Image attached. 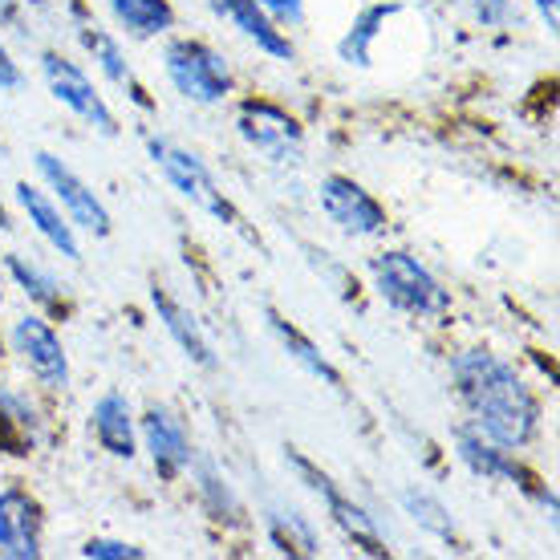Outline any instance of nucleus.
Listing matches in <instances>:
<instances>
[{
	"instance_id": "obj_1",
	"label": "nucleus",
	"mask_w": 560,
	"mask_h": 560,
	"mask_svg": "<svg viewBox=\"0 0 560 560\" xmlns=\"http://www.w3.org/2000/svg\"><path fill=\"white\" fill-rule=\"evenodd\" d=\"M451 378L471 422L500 447L520 451L536 439L540 402L528 390V382L516 374V365H508L488 350H463L451 362Z\"/></svg>"
},
{
	"instance_id": "obj_2",
	"label": "nucleus",
	"mask_w": 560,
	"mask_h": 560,
	"mask_svg": "<svg viewBox=\"0 0 560 560\" xmlns=\"http://www.w3.org/2000/svg\"><path fill=\"white\" fill-rule=\"evenodd\" d=\"M370 277L374 289L390 308L407 313V317H422V322H439L447 317L451 296L447 289L431 277V268L419 265L410 253H382L370 260Z\"/></svg>"
},
{
	"instance_id": "obj_3",
	"label": "nucleus",
	"mask_w": 560,
	"mask_h": 560,
	"mask_svg": "<svg viewBox=\"0 0 560 560\" xmlns=\"http://www.w3.org/2000/svg\"><path fill=\"white\" fill-rule=\"evenodd\" d=\"M163 70H167V82L196 106H220L232 94V66L220 49H211L208 42H196V37L167 42Z\"/></svg>"
},
{
	"instance_id": "obj_4",
	"label": "nucleus",
	"mask_w": 560,
	"mask_h": 560,
	"mask_svg": "<svg viewBox=\"0 0 560 560\" xmlns=\"http://www.w3.org/2000/svg\"><path fill=\"white\" fill-rule=\"evenodd\" d=\"M451 439H455V455H459V463L471 476L488 479V483H516L524 495H533L536 504L545 508L548 520H557V495H552L533 471H524L512 451L500 447L495 439H488V434L479 431L476 422H459V427L451 431Z\"/></svg>"
},
{
	"instance_id": "obj_5",
	"label": "nucleus",
	"mask_w": 560,
	"mask_h": 560,
	"mask_svg": "<svg viewBox=\"0 0 560 560\" xmlns=\"http://www.w3.org/2000/svg\"><path fill=\"white\" fill-rule=\"evenodd\" d=\"M284 463H289V467L296 471V479H301V483L322 500L325 512H329V520L341 528V536H346L353 548H362L365 557H386V552H390V548H386V536H382V528H378V520L370 516L353 495H346V491L337 488L334 479L325 476L317 463H308L296 447L284 451Z\"/></svg>"
},
{
	"instance_id": "obj_6",
	"label": "nucleus",
	"mask_w": 560,
	"mask_h": 560,
	"mask_svg": "<svg viewBox=\"0 0 560 560\" xmlns=\"http://www.w3.org/2000/svg\"><path fill=\"white\" fill-rule=\"evenodd\" d=\"M147 151H151L154 171H159L191 208L208 211L211 220H220V224H240L232 199L220 191V183L211 179V171L203 167L199 154L183 151V147H175V142H167V139H147Z\"/></svg>"
},
{
	"instance_id": "obj_7",
	"label": "nucleus",
	"mask_w": 560,
	"mask_h": 560,
	"mask_svg": "<svg viewBox=\"0 0 560 560\" xmlns=\"http://www.w3.org/2000/svg\"><path fill=\"white\" fill-rule=\"evenodd\" d=\"M236 135L256 154H265L268 163H280V167L301 163V154H305V130H301V122L289 110L272 106V102H260V98L240 102Z\"/></svg>"
},
{
	"instance_id": "obj_8",
	"label": "nucleus",
	"mask_w": 560,
	"mask_h": 560,
	"mask_svg": "<svg viewBox=\"0 0 560 560\" xmlns=\"http://www.w3.org/2000/svg\"><path fill=\"white\" fill-rule=\"evenodd\" d=\"M33 167H37L42 183L49 187V196L57 199V208L70 215L73 228H82V232H90V236H98V240L110 236L114 220H110V211H106V203H102L98 191H94L66 159H57V154H49V151H37L33 154Z\"/></svg>"
},
{
	"instance_id": "obj_9",
	"label": "nucleus",
	"mask_w": 560,
	"mask_h": 560,
	"mask_svg": "<svg viewBox=\"0 0 560 560\" xmlns=\"http://www.w3.org/2000/svg\"><path fill=\"white\" fill-rule=\"evenodd\" d=\"M42 73H45L49 94H54L70 114H78L85 127L106 135V139L118 135V118H114V110L98 94V85L90 82V73H85L78 61H70V57H61L49 49V54H42Z\"/></svg>"
},
{
	"instance_id": "obj_10",
	"label": "nucleus",
	"mask_w": 560,
	"mask_h": 560,
	"mask_svg": "<svg viewBox=\"0 0 560 560\" xmlns=\"http://www.w3.org/2000/svg\"><path fill=\"white\" fill-rule=\"evenodd\" d=\"M317 203L334 220L341 232L350 236H382L390 228V215L378 199L365 191L362 183H353L350 175H325L317 183Z\"/></svg>"
},
{
	"instance_id": "obj_11",
	"label": "nucleus",
	"mask_w": 560,
	"mask_h": 560,
	"mask_svg": "<svg viewBox=\"0 0 560 560\" xmlns=\"http://www.w3.org/2000/svg\"><path fill=\"white\" fill-rule=\"evenodd\" d=\"M13 353L28 365V374L42 382L45 390H66L70 386V358H66V346L61 337L54 334V325L37 317V313H25L21 322L13 325Z\"/></svg>"
},
{
	"instance_id": "obj_12",
	"label": "nucleus",
	"mask_w": 560,
	"mask_h": 560,
	"mask_svg": "<svg viewBox=\"0 0 560 560\" xmlns=\"http://www.w3.org/2000/svg\"><path fill=\"white\" fill-rule=\"evenodd\" d=\"M142 447L151 455V467L163 479H179L191 459H196V447H191V434L183 427V419L171 407H151L139 422Z\"/></svg>"
},
{
	"instance_id": "obj_13",
	"label": "nucleus",
	"mask_w": 560,
	"mask_h": 560,
	"mask_svg": "<svg viewBox=\"0 0 560 560\" xmlns=\"http://www.w3.org/2000/svg\"><path fill=\"white\" fill-rule=\"evenodd\" d=\"M0 557L9 560L42 557V504L25 488L0 491Z\"/></svg>"
},
{
	"instance_id": "obj_14",
	"label": "nucleus",
	"mask_w": 560,
	"mask_h": 560,
	"mask_svg": "<svg viewBox=\"0 0 560 560\" xmlns=\"http://www.w3.org/2000/svg\"><path fill=\"white\" fill-rule=\"evenodd\" d=\"M208 9L224 25H232L240 37H248V42L268 54L272 61H293V42L284 37V28H277V21L256 4V0H208Z\"/></svg>"
},
{
	"instance_id": "obj_15",
	"label": "nucleus",
	"mask_w": 560,
	"mask_h": 560,
	"mask_svg": "<svg viewBox=\"0 0 560 560\" xmlns=\"http://www.w3.org/2000/svg\"><path fill=\"white\" fill-rule=\"evenodd\" d=\"M73 33H78V42H82L85 54L94 57V66H98V70L106 73L114 85H122V90H127V98L135 102V106L151 110V98H147V90H142L139 78H135V70H130V61H127V54H122V45L114 42V37L102 25L85 21L82 9H73Z\"/></svg>"
},
{
	"instance_id": "obj_16",
	"label": "nucleus",
	"mask_w": 560,
	"mask_h": 560,
	"mask_svg": "<svg viewBox=\"0 0 560 560\" xmlns=\"http://www.w3.org/2000/svg\"><path fill=\"white\" fill-rule=\"evenodd\" d=\"M16 203L25 211V220L37 228V236L61 253L66 260H82V240H78V228L70 224V215L57 208V199L42 187H28V183H16Z\"/></svg>"
},
{
	"instance_id": "obj_17",
	"label": "nucleus",
	"mask_w": 560,
	"mask_h": 560,
	"mask_svg": "<svg viewBox=\"0 0 560 560\" xmlns=\"http://www.w3.org/2000/svg\"><path fill=\"white\" fill-rule=\"evenodd\" d=\"M90 431L98 439V447L114 459H135L139 451V422H135V407L127 394H102L94 410H90Z\"/></svg>"
},
{
	"instance_id": "obj_18",
	"label": "nucleus",
	"mask_w": 560,
	"mask_h": 560,
	"mask_svg": "<svg viewBox=\"0 0 560 560\" xmlns=\"http://www.w3.org/2000/svg\"><path fill=\"white\" fill-rule=\"evenodd\" d=\"M151 305H154V313H159L163 329L171 334V341H175V346H179V350L187 353L196 365H203V370H215V346L208 341L203 325L191 317V308H183L179 301H175L167 289H159V284L151 289Z\"/></svg>"
},
{
	"instance_id": "obj_19",
	"label": "nucleus",
	"mask_w": 560,
	"mask_h": 560,
	"mask_svg": "<svg viewBox=\"0 0 560 560\" xmlns=\"http://www.w3.org/2000/svg\"><path fill=\"white\" fill-rule=\"evenodd\" d=\"M37 443H42V410L28 402V394L0 386V451L33 455Z\"/></svg>"
},
{
	"instance_id": "obj_20",
	"label": "nucleus",
	"mask_w": 560,
	"mask_h": 560,
	"mask_svg": "<svg viewBox=\"0 0 560 560\" xmlns=\"http://www.w3.org/2000/svg\"><path fill=\"white\" fill-rule=\"evenodd\" d=\"M265 528L284 557H317L322 552L313 524L293 504H284V500H268L265 504Z\"/></svg>"
},
{
	"instance_id": "obj_21",
	"label": "nucleus",
	"mask_w": 560,
	"mask_h": 560,
	"mask_svg": "<svg viewBox=\"0 0 560 560\" xmlns=\"http://www.w3.org/2000/svg\"><path fill=\"white\" fill-rule=\"evenodd\" d=\"M265 317H268V329H272V334H277V341L284 346V353H289V358H293V362L301 365L305 374L322 378L325 386H341V374H337V365L325 358L322 346H317L313 337L301 334L293 322H284L277 308H265Z\"/></svg>"
},
{
	"instance_id": "obj_22",
	"label": "nucleus",
	"mask_w": 560,
	"mask_h": 560,
	"mask_svg": "<svg viewBox=\"0 0 560 560\" xmlns=\"http://www.w3.org/2000/svg\"><path fill=\"white\" fill-rule=\"evenodd\" d=\"M390 16H398V4H365L362 13L353 16L350 33L337 42V57H341L346 66L365 70V66L374 61V42L382 37V28H386Z\"/></svg>"
},
{
	"instance_id": "obj_23",
	"label": "nucleus",
	"mask_w": 560,
	"mask_h": 560,
	"mask_svg": "<svg viewBox=\"0 0 560 560\" xmlns=\"http://www.w3.org/2000/svg\"><path fill=\"white\" fill-rule=\"evenodd\" d=\"M191 476H196V491L203 508L220 524H244V504H240L236 488L228 483V476L211 459H191Z\"/></svg>"
},
{
	"instance_id": "obj_24",
	"label": "nucleus",
	"mask_w": 560,
	"mask_h": 560,
	"mask_svg": "<svg viewBox=\"0 0 560 560\" xmlns=\"http://www.w3.org/2000/svg\"><path fill=\"white\" fill-rule=\"evenodd\" d=\"M110 13L139 42H151V37H163L175 28L171 0H110Z\"/></svg>"
},
{
	"instance_id": "obj_25",
	"label": "nucleus",
	"mask_w": 560,
	"mask_h": 560,
	"mask_svg": "<svg viewBox=\"0 0 560 560\" xmlns=\"http://www.w3.org/2000/svg\"><path fill=\"white\" fill-rule=\"evenodd\" d=\"M398 504H402V512L419 524L422 533L439 536V540H447V545L459 540V536H455V520H451L447 504H443L439 495H431V491H422V488H407L398 495Z\"/></svg>"
},
{
	"instance_id": "obj_26",
	"label": "nucleus",
	"mask_w": 560,
	"mask_h": 560,
	"mask_svg": "<svg viewBox=\"0 0 560 560\" xmlns=\"http://www.w3.org/2000/svg\"><path fill=\"white\" fill-rule=\"evenodd\" d=\"M9 277L16 280V289L42 308H66V293L54 280V272H45L42 265H33L28 256H9Z\"/></svg>"
},
{
	"instance_id": "obj_27",
	"label": "nucleus",
	"mask_w": 560,
	"mask_h": 560,
	"mask_svg": "<svg viewBox=\"0 0 560 560\" xmlns=\"http://www.w3.org/2000/svg\"><path fill=\"white\" fill-rule=\"evenodd\" d=\"M463 4L471 9V16H476L483 28H508L520 21L516 0H463Z\"/></svg>"
},
{
	"instance_id": "obj_28",
	"label": "nucleus",
	"mask_w": 560,
	"mask_h": 560,
	"mask_svg": "<svg viewBox=\"0 0 560 560\" xmlns=\"http://www.w3.org/2000/svg\"><path fill=\"white\" fill-rule=\"evenodd\" d=\"M82 557H90V560H142L147 552H142L139 545H127V540H106V536H94V540H85Z\"/></svg>"
},
{
	"instance_id": "obj_29",
	"label": "nucleus",
	"mask_w": 560,
	"mask_h": 560,
	"mask_svg": "<svg viewBox=\"0 0 560 560\" xmlns=\"http://www.w3.org/2000/svg\"><path fill=\"white\" fill-rule=\"evenodd\" d=\"M272 21L280 25H301L305 21V0H256Z\"/></svg>"
},
{
	"instance_id": "obj_30",
	"label": "nucleus",
	"mask_w": 560,
	"mask_h": 560,
	"mask_svg": "<svg viewBox=\"0 0 560 560\" xmlns=\"http://www.w3.org/2000/svg\"><path fill=\"white\" fill-rule=\"evenodd\" d=\"M21 85H25V73H21V66L13 61L9 45L0 42V90H21Z\"/></svg>"
},
{
	"instance_id": "obj_31",
	"label": "nucleus",
	"mask_w": 560,
	"mask_h": 560,
	"mask_svg": "<svg viewBox=\"0 0 560 560\" xmlns=\"http://www.w3.org/2000/svg\"><path fill=\"white\" fill-rule=\"evenodd\" d=\"M540 21L548 25V33H557V0H533Z\"/></svg>"
},
{
	"instance_id": "obj_32",
	"label": "nucleus",
	"mask_w": 560,
	"mask_h": 560,
	"mask_svg": "<svg viewBox=\"0 0 560 560\" xmlns=\"http://www.w3.org/2000/svg\"><path fill=\"white\" fill-rule=\"evenodd\" d=\"M0 25H16V0H0Z\"/></svg>"
},
{
	"instance_id": "obj_33",
	"label": "nucleus",
	"mask_w": 560,
	"mask_h": 560,
	"mask_svg": "<svg viewBox=\"0 0 560 560\" xmlns=\"http://www.w3.org/2000/svg\"><path fill=\"white\" fill-rule=\"evenodd\" d=\"M0 228H9V211H4V203H0Z\"/></svg>"
}]
</instances>
